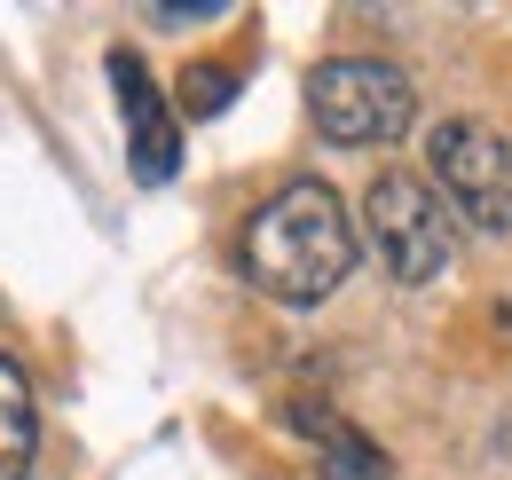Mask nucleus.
I'll return each instance as SVG.
<instances>
[{"mask_svg": "<svg viewBox=\"0 0 512 480\" xmlns=\"http://www.w3.org/2000/svg\"><path fill=\"white\" fill-rule=\"evenodd\" d=\"M245 276L284 307H323L347 276H355V221L339 205L331 181H284L237 244Z\"/></svg>", "mask_w": 512, "mask_h": 480, "instance_id": "nucleus-1", "label": "nucleus"}, {"mask_svg": "<svg viewBox=\"0 0 512 480\" xmlns=\"http://www.w3.org/2000/svg\"><path fill=\"white\" fill-rule=\"evenodd\" d=\"M308 119L339 150H386L418 126V87L386 56H331L308 71Z\"/></svg>", "mask_w": 512, "mask_h": 480, "instance_id": "nucleus-2", "label": "nucleus"}, {"mask_svg": "<svg viewBox=\"0 0 512 480\" xmlns=\"http://www.w3.org/2000/svg\"><path fill=\"white\" fill-rule=\"evenodd\" d=\"M426 181L449 205V221L512 237V142L481 119H442L426 134Z\"/></svg>", "mask_w": 512, "mask_h": 480, "instance_id": "nucleus-3", "label": "nucleus"}, {"mask_svg": "<svg viewBox=\"0 0 512 480\" xmlns=\"http://www.w3.org/2000/svg\"><path fill=\"white\" fill-rule=\"evenodd\" d=\"M363 237L379 252V268L394 284H434L449 268V252H457V221H449V205L434 197V181L426 174H379L371 181V197H363Z\"/></svg>", "mask_w": 512, "mask_h": 480, "instance_id": "nucleus-4", "label": "nucleus"}, {"mask_svg": "<svg viewBox=\"0 0 512 480\" xmlns=\"http://www.w3.org/2000/svg\"><path fill=\"white\" fill-rule=\"evenodd\" d=\"M111 87H119V111H127V166L134 181H174L182 174V134H174V111L158 95V79L142 71L134 48H111Z\"/></svg>", "mask_w": 512, "mask_h": 480, "instance_id": "nucleus-5", "label": "nucleus"}, {"mask_svg": "<svg viewBox=\"0 0 512 480\" xmlns=\"http://www.w3.org/2000/svg\"><path fill=\"white\" fill-rule=\"evenodd\" d=\"M32 457H40V394L24 362L0 355V480H32Z\"/></svg>", "mask_w": 512, "mask_h": 480, "instance_id": "nucleus-6", "label": "nucleus"}, {"mask_svg": "<svg viewBox=\"0 0 512 480\" xmlns=\"http://www.w3.org/2000/svg\"><path fill=\"white\" fill-rule=\"evenodd\" d=\"M292 425H300V433L323 449V480H394V465H386V457L363 441V433H355V425H339L331 410L292 402Z\"/></svg>", "mask_w": 512, "mask_h": 480, "instance_id": "nucleus-7", "label": "nucleus"}, {"mask_svg": "<svg viewBox=\"0 0 512 480\" xmlns=\"http://www.w3.org/2000/svg\"><path fill=\"white\" fill-rule=\"evenodd\" d=\"M237 87H245V79H237L229 63H190V71H182V87H174V103H182L190 119H221V111L237 103Z\"/></svg>", "mask_w": 512, "mask_h": 480, "instance_id": "nucleus-8", "label": "nucleus"}, {"mask_svg": "<svg viewBox=\"0 0 512 480\" xmlns=\"http://www.w3.org/2000/svg\"><path fill=\"white\" fill-rule=\"evenodd\" d=\"M213 16H221L213 0H205V8H150V24H213Z\"/></svg>", "mask_w": 512, "mask_h": 480, "instance_id": "nucleus-9", "label": "nucleus"}]
</instances>
